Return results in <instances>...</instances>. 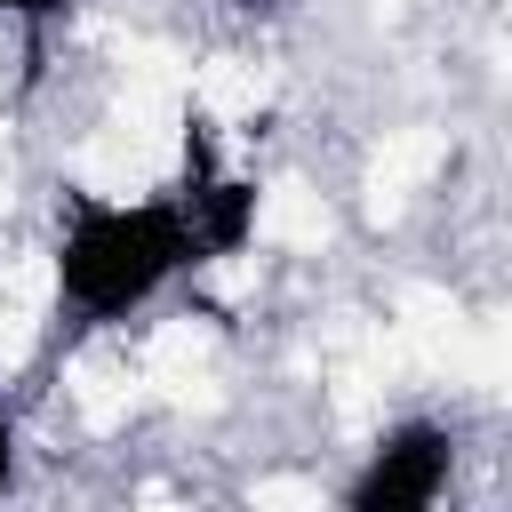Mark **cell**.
Listing matches in <instances>:
<instances>
[{"instance_id":"1","label":"cell","mask_w":512,"mask_h":512,"mask_svg":"<svg viewBox=\"0 0 512 512\" xmlns=\"http://www.w3.org/2000/svg\"><path fill=\"white\" fill-rule=\"evenodd\" d=\"M200 264L192 224L176 192H112V184H72L56 208V248H48V296L88 328H120L144 304H160L184 272Z\"/></svg>"},{"instance_id":"2","label":"cell","mask_w":512,"mask_h":512,"mask_svg":"<svg viewBox=\"0 0 512 512\" xmlns=\"http://www.w3.org/2000/svg\"><path fill=\"white\" fill-rule=\"evenodd\" d=\"M448 480H456V432L440 416H392L368 440L360 472L344 480V504L352 512H432L448 496Z\"/></svg>"},{"instance_id":"3","label":"cell","mask_w":512,"mask_h":512,"mask_svg":"<svg viewBox=\"0 0 512 512\" xmlns=\"http://www.w3.org/2000/svg\"><path fill=\"white\" fill-rule=\"evenodd\" d=\"M16 448H24L16 440V416H0V488H16Z\"/></svg>"},{"instance_id":"4","label":"cell","mask_w":512,"mask_h":512,"mask_svg":"<svg viewBox=\"0 0 512 512\" xmlns=\"http://www.w3.org/2000/svg\"><path fill=\"white\" fill-rule=\"evenodd\" d=\"M64 0H0V16H56Z\"/></svg>"}]
</instances>
